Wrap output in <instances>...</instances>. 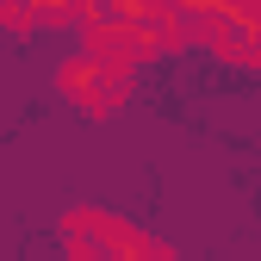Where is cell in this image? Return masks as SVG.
<instances>
[{"label":"cell","mask_w":261,"mask_h":261,"mask_svg":"<svg viewBox=\"0 0 261 261\" xmlns=\"http://www.w3.org/2000/svg\"><path fill=\"white\" fill-rule=\"evenodd\" d=\"M149 237L106 212H69V255L75 261H149Z\"/></svg>","instance_id":"1"},{"label":"cell","mask_w":261,"mask_h":261,"mask_svg":"<svg viewBox=\"0 0 261 261\" xmlns=\"http://www.w3.org/2000/svg\"><path fill=\"white\" fill-rule=\"evenodd\" d=\"M56 81H62V93L81 100L87 112H118V106L130 100V75H112V69H100V62H87V56H69Z\"/></svg>","instance_id":"2"},{"label":"cell","mask_w":261,"mask_h":261,"mask_svg":"<svg viewBox=\"0 0 261 261\" xmlns=\"http://www.w3.org/2000/svg\"><path fill=\"white\" fill-rule=\"evenodd\" d=\"M212 50H218V56H230V62L261 69V7L237 13L230 25H218V31H212Z\"/></svg>","instance_id":"4"},{"label":"cell","mask_w":261,"mask_h":261,"mask_svg":"<svg viewBox=\"0 0 261 261\" xmlns=\"http://www.w3.org/2000/svg\"><path fill=\"white\" fill-rule=\"evenodd\" d=\"M149 261H174V255H168V249H149Z\"/></svg>","instance_id":"5"},{"label":"cell","mask_w":261,"mask_h":261,"mask_svg":"<svg viewBox=\"0 0 261 261\" xmlns=\"http://www.w3.org/2000/svg\"><path fill=\"white\" fill-rule=\"evenodd\" d=\"M237 13H249V0H162V25H168V44L180 38H205L218 25H230Z\"/></svg>","instance_id":"3"}]
</instances>
